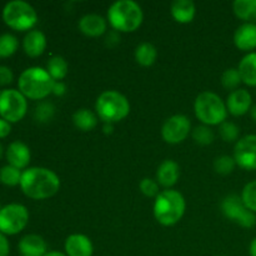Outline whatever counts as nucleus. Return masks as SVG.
Masks as SVG:
<instances>
[{
  "mask_svg": "<svg viewBox=\"0 0 256 256\" xmlns=\"http://www.w3.org/2000/svg\"><path fill=\"white\" fill-rule=\"evenodd\" d=\"M20 189L25 196L32 200H45L60 190V179L48 168L32 166L22 172Z\"/></svg>",
  "mask_w": 256,
  "mask_h": 256,
  "instance_id": "1",
  "label": "nucleus"
},
{
  "mask_svg": "<svg viewBox=\"0 0 256 256\" xmlns=\"http://www.w3.org/2000/svg\"><path fill=\"white\" fill-rule=\"evenodd\" d=\"M144 20L142 8L134 0H118L108 9V22L118 32H132Z\"/></svg>",
  "mask_w": 256,
  "mask_h": 256,
  "instance_id": "2",
  "label": "nucleus"
},
{
  "mask_svg": "<svg viewBox=\"0 0 256 256\" xmlns=\"http://www.w3.org/2000/svg\"><path fill=\"white\" fill-rule=\"evenodd\" d=\"M186 209L184 196L172 189L162 190L155 198L154 216L162 226H172L182 219Z\"/></svg>",
  "mask_w": 256,
  "mask_h": 256,
  "instance_id": "3",
  "label": "nucleus"
},
{
  "mask_svg": "<svg viewBox=\"0 0 256 256\" xmlns=\"http://www.w3.org/2000/svg\"><path fill=\"white\" fill-rule=\"evenodd\" d=\"M54 80L46 69L40 66H32L25 69L18 79L19 92L26 99L42 100L52 92Z\"/></svg>",
  "mask_w": 256,
  "mask_h": 256,
  "instance_id": "4",
  "label": "nucleus"
},
{
  "mask_svg": "<svg viewBox=\"0 0 256 256\" xmlns=\"http://www.w3.org/2000/svg\"><path fill=\"white\" fill-rule=\"evenodd\" d=\"M195 116L202 125L214 126L226 122L228 109L224 100L212 92H202L196 96L194 102Z\"/></svg>",
  "mask_w": 256,
  "mask_h": 256,
  "instance_id": "5",
  "label": "nucleus"
},
{
  "mask_svg": "<svg viewBox=\"0 0 256 256\" xmlns=\"http://www.w3.org/2000/svg\"><path fill=\"white\" fill-rule=\"evenodd\" d=\"M98 118L108 124H115L129 115L130 102L125 95L116 90H106L98 96L95 102Z\"/></svg>",
  "mask_w": 256,
  "mask_h": 256,
  "instance_id": "6",
  "label": "nucleus"
},
{
  "mask_svg": "<svg viewBox=\"0 0 256 256\" xmlns=\"http://www.w3.org/2000/svg\"><path fill=\"white\" fill-rule=\"evenodd\" d=\"M5 24L16 32H30L38 22L36 10L26 2L12 0L5 4L2 12Z\"/></svg>",
  "mask_w": 256,
  "mask_h": 256,
  "instance_id": "7",
  "label": "nucleus"
},
{
  "mask_svg": "<svg viewBox=\"0 0 256 256\" xmlns=\"http://www.w3.org/2000/svg\"><path fill=\"white\" fill-rule=\"evenodd\" d=\"M28 112V100L19 90L5 89L0 95V118L10 124L19 122Z\"/></svg>",
  "mask_w": 256,
  "mask_h": 256,
  "instance_id": "8",
  "label": "nucleus"
},
{
  "mask_svg": "<svg viewBox=\"0 0 256 256\" xmlns=\"http://www.w3.org/2000/svg\"><path fill=\"white\" fill-rule=\"evenodd\" d=\"M29 212L22 204H8L0 209V232L4 235H16L26 228Z\"/></svg>",
  "mask_w": 256,
  "mask_h": 256,
  "instance_id": "9",
  "label": "nucleus"
},
{
  "mask_svg": "<svg viewBox=\"0 0 256 256\" xmlns=\"http://www.w3.org/2000/svg\"><path fill=\"white\" fill-rule=\"evenodd\" d=\"M222 212L232 222L242 228H252L256 225L255 212H250L239 195H228L222 202Z\"/></svg>",
  "mask_w": 256,
  "mask_h": 256,
  "instance_id": "10",
  "label": "nucleus"
},
{
  "mask_svg": "<svg viewBox=\"0 0 256 256\" xmlns=\"http://www.w3.org/2000/svg\"><path fill=\"white\" fill-rule=\"evenodd\" d=\"M192 132V122L186 115L176 114L170 116L162 128V136L168 144H180Z\"/></svg>",
  "mask_w": 256,
  "mask_h": 256,
  "instance_id": "11",
  "label": "nucleus"
},
{
  "mask_svg": "<svg viewBox=\"0 0 256 256\" xmlns=\"http://www.w3.org/2000/svg\"><path fill=\"white\" fill-rule=\"evenodd\" d=\"M234 159L242 169L256 170V135L249 134L239 139L234 148Z\"/></svg>",
  "mask_w": 256,
  "mask_h": 256,
  "instance_id": "12",
  "label": "nucleus"
},
{
  "mask_svg": "<svg viewBox=\"0 0 256 256\" xmlns=\"http://www.w3.org/2000/svg\"><path fill=\"white\" fill-rule=\"evenodd\" d=\"M225 104H226L228 112L234 116H242L248 114L252 108V94L246 89L239 88L228 95Z\"/></svg>",
  "mask_w": 256,
  "mask_h": 256,
  "instance_id": "13",
  "label": "nucleus"
},
{
  "mask_svg": "<svg viewBox=\"0 0 256 256\" xmlns=\"http://www.w3.org/2000/svg\"><path fill=\"white\" fill-rule=\"evenodd\" d=\"M5 158L12 166L19 170L28 169V165L32 160V152L22 142H12L5 150Z\"/></svg>",
  "mask_w": 256,
  "mask_h": 256,
  "instance_id": "14",
  "label": "nucleus"
},
{
  "mask_svg": "<svg viewBox=\"0 0 256 256\" xmlns=\"http://www.w3.org/2000/svg\"><path fill=\"white\" fill-rule=\"evenodd\" d=\"M66 256H92L94 245L84 234H72L66 238L64 244Z\"/></svg>",
  "mask_w": 256,
  "mask_h": 256,
  "instance_id": "15",
  "label": "nucleus"
},
{
  "mask_svg": "<svg viewBox=\"0 0 256 256\" xmlns=\"http://www.w3.org/2000/svg\"><path fill=\"white\" fill-rule=\"evenodd\" d=\"M234 44L242 52H252L256 49V24L244 22L234 32Z\"/></svg>",
  "mask_w": 256,
  "mask_h": 256,
  "instance_id": "16",
  "label": "nucleus"
},
{
  "mask_svg": "<svg viewBox=\"0 0 256 256\" xmlns=\"http://www.w3.org/2000/svg\"><path fill=\"white\" fill-rule=\"evenodd\" d=\"M79 30L90 38H99L108 30V20L98 14H86L79 20Z\"/></svg>",
  "mask_w": 256,
  "mask_h": 256,
  "instance_id": "17",
  "label": "nucleus"
},
{
  "mask_svg": "<svg viewBox=\"0 0 256 256\" xmlns=\"http://www.w3.org/2000/svg\"><path fill=\"white\" fill-rule=\"evenodd\" d=\"M46 36L42 32L36 29H32L26 32V35L22 39V49L24 52L30 58H39L44 54L46 49Z\"/></svg>",
  "mask_w": 256,
  "mask_h": 256,
  "instance_id": "18",
  "label": "nucleus"
},
{
  "mask_svg": "<svg viewBox=\"0 0 256 256\" xmlns=\"http://www.w3.org/2000/svg\"><path fill=\"white\" fill-rule=\"evenodd\" d=\"M180 178V166L172 159L164 160L156 170V182L162 188L172 189Z\"/></svg>",
  "mask_w": 256,
  "mask_h": 256,
  "instance_id": "19",
  "label": "nucleus"
},
{
  "mask_svg": "<svg viewBox=\"0 0 256 256\" xmlns=\"http://www.w3.org/2000/svg\"><path fill=\"white\" fill-rule=\"evenodd\" d=\"M18 249L22 256H44L48 252L46 242L36 234H28L22 236L18 244Z\"/></svg>",
  "mask_w": 256,
  "mask_h": 256,
  "instance_id": "20",
  "label": "nucleus"
},
{
  "mask_svg": "<svg viewBox=\"0 0 256 256\" xmlns=\"http://www.w3.org/2000/svg\"><path fill=\"white\" fill-rule=\"evenodd\" d=\"M170 12L175 22L180 24H189L196 15V6L192 0H175L172 2Z\"/></svg>",
  "mask_w": 256,
  "mask_h": 256,
  "instance_id": "21",
  "label": "nucleus"
},
{
  "mask_svg": "<svg viewBox=\"0 0 256 256\" xmlns=\"http://www.w3.org/2000/svg\"><path fill=\"white\" fill-rule=\"evenodd\" d=\"M244 84L249 86H256V52H248L238 68Z\"/></svg>",
  "mask_w": 256,
  "mask_h": 256,
  "instance_id": "22",
  "label": "nucleus"
},
{
  "mask_svg": "<svg viewBox=\"0 0 256 256\" xmlns=\"http://www.w3.org/2000/svg\"><path fill=\"white\" fill-rule=\"evenodd\" d=\"M98 115L94 112L89 109H82L76 110L72 114V122H74L75 128L82 132H92L95 128L98 126Z\"/></svg>",
  "mask_w": 256,
  "mask_h": 256,
  "instance_id": "23",
  "label": "nucleus"
},
{
  "mask_svg": "<svg viewBox=\"0 0 256 256\" xmlns=\"http://www.w3.org/2000/svg\"><path fill=\"white\" fill-rule=\"evenodd\" d=\"M232 10L242 22H252L256 20V0H235Z\"/></svg>",
  "mask_w": 256,
  "mask_h": 256,
  "instance_id": "24",
  "label": "nucleus"
},
{
  "mask_svg": "<svg viewBox=\"0 0 256 256\" xmlns=\"http://www.w3.org/2000/svg\"><path fill=\"white\" fill-rule=\"evenodd\" d=\"M158 58V50L152 42H142L135 49V60L142 66H152Z\"/></svg>",
  "mask_w": 256,
  "mask_h": 256,
  "instance_id": "25",
  "label": "nucleus"
},
{
  "mask_svg": "<svg viewBox=\"0 0 256 256\" xmlns=\"http://www.w3.org/2000/svg\"><path fill=\"white\" fill-rule=\"evenodd\" d=\"M46 72H49L50 76L52 78L54 82H62L69 72V65L66 60L59 55H54L49 59L46 64Z\"/></svg>",
  "mask_w": 256,
  "mask_h": 256,
  "instance_id": "26",
  "label": "nucleus"
},
{
  "mask_svg": "<svg viewBox=\"0 0 256 256\" xmlns=\"http://www.w3.org/2000/svg\"><path fill=\"white\" fill-rule=\"evenodd\" d=\"M19 42L15 35L5 32L0 35V59H6L12 56L18 52Z\"/></svg>",
  "mask_w": 256,
  "mask_h": 256,
  "instance_id": "27",
  "label": "nucleus"
},
{
  "mask_svg": "<svg viewBox=\"0 0 256 256\" xmlns=\"http://www.w3.org/2000/svg\"><path fill=\"white\" fill-rule=\"evenodd\" d=\"M22 170L16 169V168L12 166V165H5L0 169V179H2V184L6 185V186H16L20 185L22 182Z\"/></svg>",
  "mask_w": 256,
  "mask_h": 256,
  "instance_id": "28",
  "label": "nucleus"
},
{
  "mask_svg": "<svg viewBox=\"0 0 256 256\" xmlns=\"http://www.w3.org/2000/svg\"><path fill=\"white\" fill-rule=\"evenodd\" d=\"M192 139L195 140V142L199 145H202V146H206V145H210L214 142L215 140V134L212 130V128L206 126V125H200V126H196L192 132Z\"/></svg>",
  "mask_w": 256,
  "mask_h": 256,
  "instance_id": "29",
  "label": "nucleus"
},
{
  "mask_svg": "<svg viewBox=\"0 0 256 256\" xmlns=\"http://www.w3.org/2000/svg\"><path fill=\"white\" fill-rule=\"evenodd\" d=\"M242 82V76H240V72L236 68H230V69H226L222 72V84L225 89L234 92V90L239 89V85Z\"/></svg>",
  "mask_w": 256,
  "mask_h": 256,
  "instance_id": "30",
  "label": "nucleus"
},
{
  "mask_svg": "<svg viewBox=\"0 0 256 256\" xmlns=\"http://www.w3.org/2000/svg\"><path fill=\"white\" fill-rule=\"evenodd\" d=\"M55 106L50 102H42L35 108L34 118L39 122H48L54 118Z\"/></svg>",
  "mask_w": 256,
  "mask_h": 256,
  "instance_id": "31",
  "label": "nucleus"
},
{
  "mask_svg": "<svg viewBox=\"0 0 256 256\" xmlns=\"http://www.w3.org/2000/svg\"><path fill=\"white\" fill-rule=\"evenodd\" d=\"M236 166V162H235L234 156H229V155H222V156L216 158L214 162V169L218 174L220 175H229L232 174Z\"/></svg>",
  "mask_w": 256,
  "mask_h": 256,
  "instance_id": "32",
  "label": "nucleus"
},
{
  "mask_svg": "<svg viewBox=\"0 0 256 256\" xmlns=\"http://www.w3.org/2000/svg\"><path fill=\"white\" fill-rule=\"evenodd\" d=\"M242 200L250 212H256V180L248 182L242 192Z\"/></svg>",
  "mask_w": 256,
  "mask_h": 256,
  "instance_id": "33",
  "label": "nucleus"
},
{
  "mask_svg": "<svg viewBox=\"0 0 256 256\" xmlns=\"http://www.w3.org/2000/svg\"><path fill=\"white\" fill-rule=\"evenodd\" d=\"M219 134L224 142H238L240 135V128L232 122H224L219 126Z\"/></svg>",
  "mask_w": 256,
  "mask_h": 256,
  "instance_id": "34",
  "label": "nucleus"
},
{
  "mask_svg": "<svg viewBox=\"0 0 256 256\" xmlns=\"http://www.w3.org/2000/svg\"><path fill=\"white\" fill-rule=\"evenodd\" d=\"M139 189L148 198H156L160 192L156 179H152V178H144L140 182Z\"/></svg>",
  "mask_w": 256,
  "mask_h": 256,
  "instance_id": "35",
  "label": "nucleus"
},
{
  "mask_svg": "<svg viewBox=\"0 0 256 256\" xmlns=\"http://www.w3.org/2000/svg\"><path fill=\"white\" fill-rule=\"evenodd\" d=\"M14 80V72L9 66L0 65V86H6L10 85Z\"/></svg>",
  "mask_w": 256,
  "mask_h": 256,
  "instance_id": "36",
  "label": "nucleus"
},
{
  "mask_svg": "<svg viewBox=\"0 0 256 256\" xmlns=\"http://www.w3.org/2000/svg\"><path fill=\"white\" fill-rule=\"evenodd\" d=\"M10 254V244L6 235L0 232V256H9Z\"/></svg>",
  "mask_w": 256,
  "mask_h": 256,
  "instance_id": "37",
  "label": "nucleus"
},
{
  "mask_svg": "<svg viewBox=\"0 0 256 256\" xmlns=\"http://www.w3.org/2000/svg\"><path fill=\"white\" fill-rule=\"evenodd\" d=\"M12 132V124L0 118V139H5Z\"/></svg>",
  "mask_w": 256,
  "mask_h": 256,
  "instance_id": "38",
  "label": "nucleus"
},
{
  "mask_svg": "<svg viewBox=\"0 0 256 256\" xmlns=\"http://www.w3.org/2000/svg\"><path fill=\"white\" fill-rule=\"evenodd\" d=\"M105 42H106V44L109 45V46H115V45H118L120 42V35L119 32H115V30H112V32H109V34L106 35V38H105Z\"/></svg>",
  "mask_w": 256,
  "mask_h": 256,
  "instance_id": "39",
  "label": "nucleus"
},
{
  "mask_svg": "<svg viewBox=\"0 0 256 256\" xmlns=\"http://www.w3.org/2000/svg\"><path fill=\"white\" fill-rule=\"evenodd\" d=\"M66 92V86L62 82H55L52 85V94L56 95V96H62Z\"/></svg>",
  "mask_w": 256,
  "mask_h": 256,
  "instance_id": "40",
  "label": "nucleus"
},
{
  "mask_svg": "<svg viewBox=\"0 0 256 256\" xmlns=\"http://www.w3.org/2000/svg\"><path fill=\"white\" fill-rule=\"evenodd\" d=\"M249 255L250 256H256V238L252 240L249 246Z\"/></svg>",
  "mask_w": 256,
  "mask_h": 256,
  "instance_id": "41",
  "label": "nucleus"
},
{
  "mask_svg": "<svg viewBox=\"0 0 256 256\" xmlns=\"http://www.w3.org/2000/svg\"><path fill=\"white\" fill-rule=\"evenodd\" d=\"M105 134H112V130H114V124H108V122H104V128H102Z\"/></svg>",
  "mask_w": 256,
  "mask_h": 256,
  "instance_id": "42",
  "label": "nucleus"
},
{
  "mask_svg": "<svg viewBox=\"0 0 256 256\" xmlns=\"http://www.w3.org/2000/svg\"><path fill=\"white\" fill-rule=\"evenodd\" d=\"M44 256H66L65 252H48Z\"/></svg>",
  "mask_w": 256,
  "mask_h": 256,
  "instance_id": "43",
  "label": "nucleus"
},
{
  "mask_svg": "<svg viewBox=\"0 0 256 256\" xmlns=\"http://www.w3.org/2000/svg\"><path fill=\"white\" fill-rule=\"evenodd\" d=\"M250 115H252V120L256 122V105H252V108L250 109Z\"/></svg>",
  "mask_w": 256,
  "mask_h": 256,
  "instance_id": "44",
  "label": "nucleus"
},
{
  "mask_svg": "<svg viewBox=\"0 0 256 256\" xmlns=\"http://www.w3.org/2000/svg\"><path fill=\"white\" fill-rule=\"evenodd\" d=\"M2 155H4V148H2V145L0 144V160H2Z\"/></svg>",
  "mask_w": 256,
  "mask_h": 256,
  "instance_id": "45",
  "label": "nucleus"
},
{
  "mask_svg": "<svg viewBox=\"0 0 256 256\" xmlns=\"http://www.w3.org/2000/svg\"><path fill=\"white\" fill-rule=\"evenodd\" d=\"M2 90H0V95H2Z\"/></svg>",
  "mask_w": 256,
  "mask_h": 256,
  "instance_id": "46",
  "label": "nucleus"
},
{
  "mask_svg": "<svg viewBox=\"0 0 256 256\" xmlns=\"http://www.w3.org/2000/svg\"><path fill=\"white\" fill-rule=\"evenodd\" d=\"M0 184H2V179H0Z\"/></svg>",
  "mask_w": 256,
  "mask_h": 256,
  "instance_id": "47",
  "label": "nucleus"
},
{
  "mask_svg": "<svg viewBox=\"0 0 256 256\" xmlns=\"http://www.w3.org/2000/svg\"><path fill=\"white\" fill-rule=\"evenodd\" d=\"M20 256H22V255H20Z\"/></svg>",
  "mask_w": 256,
  "mask_h": 256,
  "instance_id": "48",
  "label": "nucleus"
}]
</instances>
